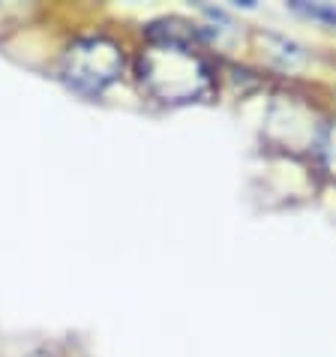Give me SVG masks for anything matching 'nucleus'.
<instances>
[{"instance_id": "nucleus-1", "label": "nucleus", "mask_w": 336, "mask_h": 357, "mask_svg": "<svg viewBox=\"0 0 336 357\" xmlns=\"http://www.w3.org/2000/svg\"><path fill=\"white\" fill-rule=\"evenodd\" d=\"M138 78L162 102H195L211 91V66L190 39L153 36L138 57Z\"/></svg>"}, {"instance_id": "nucleus-2", "label": "nucleus", "mask_w": 336, "mask_h": 357, "mask_svg": "<svg viewBox=\"0 0 336 357\" xmlns=\"http://www.w3.org/2000/svg\"><path fill=\"white\" fill-rule=\"evenodd\" d=\"M61 73L78 93L96 96L123 73V52L108 36H78L63 52Z\"/></svg>"}, {"instance_id": "nucleus-3", "label": "nucleus", "mask_w": 336, "mask_h": 357, "mask_svg": "<svg viewBox=\"0 0 336 357\" xmlns=\"http://www.w3.org/2000/svg\"><path fill=\"white\" fill-rule=\"evenodd\" d=\"M315 151H319V160L324 165V172L330 177H336V121L328 123L319 135V144H315Z\"/></svg>"}, {"instance_id": "nucleus-4", "label": "nucleus", "mask_w": 336, "mask_h": 357, "mask_svg": "<svg viewBox=\"0 0 336 357\" xmlns=\"http://www.w3.org/2000/svg\"><path fill=\"white\" fill-rule=\"evenodd\" d=\"M289 6L294 9V13H300V15H310V18H319V22L336 24V3H306V0H291Z\"/></svg>"}, {"instance_id": "nucleus-5", "label": "nucleus", "mask_w": 336, "mask_h": 357, "mask_svg": "<svg viewBox=\"0 0 336 357\" xmlns=\"http://www.w3.org/2000/svg\"><path fill=\"white\" fill-rule=\"evenodd\" d=\"M33 357H48V354H33Z\"/></svg>"}]
</instances>
